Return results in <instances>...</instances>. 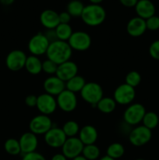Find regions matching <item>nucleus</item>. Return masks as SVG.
<instances>
[{
    "instance_id": "nucleus-25",
    "label": "nucleus",
    "mask_w": 159,
    "mask_h": 160,
    "mask_svg": "<svg viewBox=\"0 0 159 160\" xmlns=\"http://www.w3.org/2000/svg\"><path fill=\"white\" fill-rule=\"evenodd\" d=\"M58 40L68 42L70 38L73 34V31L72 27L69 23H59L55 29Z\"/></svg>"
},
{
    "instance_id": "nucleus-24",
    "label": "nucleus",
    "mask_w": 159,
    "mask_h": 160,
    "mask_svg": "<svg viewBox=\"0 0 159 160\" xmlns=\"http://www.w3.org/2000/svg\"><path fill=\"white\" fill-rule=\"evenodd\" d=\"M86 83L85 79L77 74L65 82V89L76 94V92H81Z\"/></svg>"
},
{
    "instance_id": "nucleus-29",
    "label": "nucleus",
    "mask_w": 159,
    "mask_h": 160,
    "mask_svg": "<svg viewBox=\"0 0 159 160\" xmlns=\"http://www.w3.org/2000/svg\"><path fill=\"white\" fill-rule=\"evenodd\" d=\"M100 154H101L100 148L95 144H93V145H84L81 155L87 160H97L100 157Z\"/></svg>"
},
{
    "instance_id": "nucleus-45",
    "label": "nucleus",
    "mask_w": 159,
    "mask_h": 160,
    "mask_svg": "<svg viewBox=\"0 0 159 160\" xmlns=\"http://www.w3.org/2000/svg\"><path fill=\"white\" fill-rule=\"evenodd\" d=\"M99 160H115V159H112V158L109 157V156H103V157H101V159H99Z\"/></svg>"
},
{
    "instance_id": "nucleus-17",
    "label": "nucleus",
    "mask_w": 159,
    "mask_h": 160,
    "mask_svg": "<svg viewBox=\"0 0 159 160\" xmlns=\"http://www.w3.org/2000/svg\"><path fill=\"white\" fill-rule=\"evenodd\" d=\"M19 142H20L21 153L23 155L36 152V149L38 146V139L37 135L31 131L22 134L19 139Z\"/></svg>"
},
{
    "instance_id": "nucleus-40",
    "label": "nucleus",
    "mask_w": 159,
    "mask_h": 160,
    "mask_svg": "<svg viewBox=\"0 0 159 160\" xmlns=\"http://www.w3.org/2000/svg\"><path fill=\"white\" fill-rule=\"evenodd\" d=\"M120 3L126 7H135L138 0H119Z\"/></svg>"
},
{
    "instance_id": "nucleus-16",
    "label": "nucleus",
    "mask_w": 159,
    "mask_h": 160,
    "mask_svg": "<svg viewBox=\"0 0 159 160\" xmlns=\"http://www.w3.org/2000/svg\"><path fill=\"white\" fill-rule=\"evenodd\" d=\"M78 73V67L76 62L69 60L66 62L58 65L57 71L55 75L60 78L64 82H66L69 80L73 78Z\"/></svg>"
},
{
    "instance_id": "nucleus-12",
    "label": "nucleus",
    "mask_w": 159,
    "mask_h": 160,
    "mask_svg": "<svg viewBox=\"0 0 159 160\" xmlns=\"http://www.w3.org/2000/svg\"><path fill=\"white\" fill-rule=\"evenodd\" d=\"M26 53L20 49H14L6 58V65L11 71H19L24 68L26 61Z\"/></svg>"
},
{
    "instance_id": "nucleus-36",
    "label": "nucleus",
    "mask_w": 159,
    "mask_h": 160,
    "mask_svg": "<svg viewBox=\"0 0 159 160\" xmlns=\"http://www.w3.org/2000/svg\"><path fill=\"white\" fill-rule=\"evenodd\" d=\"M22 160H46L45 156L37 152L24 154L22 158Z\"/></svg>"
},
{
    "instance_id": "nucleus-3",
    "label": "nucleus",
    "mask_w": 159,
    "mask_h": 160,
    "mask_svg": "<svg viewBox=\"0 0 159 160\" xmlns=\"http://www.w3.org/2000/svg\"><path fill=\"white\" fill-rule=\"evenodd\" d=\"M80 93L83 100L94 107L104 97L102 87L96 82H87Z\"/></svg>"
},
{
    "instance_id": "nucleus-9",
    "label": "nucleus",
    "mask_w": 159,
    "mask_h": 160,
    "mask_svg": "<svg viewBox=\"0 0 159 160\" xmlns=\"http://www.w3.org/2000/svg\"><path fill=\"white\" fill-rule=\"evenodd\" d=\"M136 97L135 88L127 84H122L115 88L113 98L117 104L130 105Z\"/></svg>"
},
{
    "instance_id": "nucleus-33",
    "label": "nucleus",
    "mask_w": 159,
    "mask_h": 160,
    "mask_svg": "<svg viewBox=\"0 0 159 160\" xmlns=\"http://www.w3.org/2000/svg\"><path fill=\"white\" fill-rule=\"evenodd\" d=\"M58 65L52 62L50 59H47L42 62V71L45 72L47 74H49L51 76L55 75L56 71H57Z\"/></svg>"
},
{
    "instance_id": "nucleus-39",
    "label": "nucleus",
    "mask_w": 159,
    "mask_h": 160,
    "mask_svg": "<svg viewBox=\"0 0 159 160\" xmlns=\"http://www.w3.org/2000/svg\"><path fill=\"white\" fill-rule=\"evenodd\" d=\"M44 34L45 35V37L47 38L49 42H55V41L58 40L57 38V36H56V33L55 29H49V30H47V31L45 33H44Z\"/></svg>"
},
{
    "instance_id": "nucleus-6",
    "label": "nucleus",
    "mask_w": 159,
    "mask_h": 160,
    "mask_svg": "<svg viewBox=\"0 0 159 160\" xmlns=\"http://www.w3.org/2000/svg\"><path fill=\"white\" fill-rule=\"evenodd\" d=\"M49 44V41L47 39L44 33L39 32L31 38L28 42L27 48L32 56L38 57L39 56L46 54Z\"/></svg>"
},
{
    "instance_id": "nucleus-43",
    "label": "nucleus",
    "mask_w": 159,
    "mask_h": 160,
    "mask_svg": "<svg viewBox=\"0 0 159 160\" xmlns=\"http://www.w3.org/2000/svg\"><path fill=\"white\" fill-rule=\"evenodd\" d=\"M90 2V4H98L100 5V3L102 2L104 0H89Z\"/></svg>"
},
{
    "instance_id": "nucleus-19",
    "label": "nucleus",
    "mask_w": 159,
    "mask_h": 160,
    "mask_svg": "<svg viewBox=\"0 0 159 160\" xmlns=\"http://www.w3.org/2000/svg\"><path fill=\"white\" fill-rule=\"evenodd\" d=\"M40 22L47 30L55 29L60 23L59 13L52 9H45L41 13Z\"/></svg>"
},
{
    "instance_id": "nucleus-2",
    "label": "nucleus",
    "mask_w": 159,
    "mask_h": 160,
    "mask_svg": "<svg viewBox=\"0 0 159 160\" xmlns=\"http://www.w3.org/2000/svg\"><path fill=\"white\" fill-rule=\"evenodd\" d=\"M80 18L87 26L98 27L105 20L106 11L101 5L89 4L84 6Z\"/></svg>"
},
{
    "instance_id": "nucleus-13",
    "label": "nucleus",
    "mask_w": 159,
    "mask_h": 160,
    "mask_svg": "<svg viewBox=\"0 0 159 160\" xmlns=\"http://www.w3.org/2000/svg\"><path fill=\"white\" fill-rule=\"evenodd\" d=\"M66 139L67 137L62 128L58 127H52L44 137L45 144L52 148H62Z\"/></svg>"
},
{
    "instance_id": "nucleus-23",
    "label": "nucleus",
    "mask_w": 159,
    "mask_h": 160,
    "mask_svg": "<svg viewBox=\"0 0 159 160\" xmlns=\"http://www.w3.org/2000/svg\"><path fill=\"white\" fill-rule=\"evenodd\" d=\"M117 103L113 98L103 97L96 105V108L101 112L104 114L112 113L116 108Z\"/></svg>"
},
{
    "instance_id": "nucleus-35",
    "label": "nucleus",
    "mask_w": 159,
    "mask_h": 160,
    "mask_svg": "<svg viewBox=\"0 0 159 160\" xmlns=\"http://www.w3.org/2000/svg\"><path fill=\"white\" fill-rule=\"evenodd\" d=\"M149 54L153 59L159 60V39L154 41L149 47Z\"/></svg>"
},
{
    "instance_id": "nucleus-5",
    "label": "nucleus",
    "mask_w": 159,
    "mask_h": 160,
    "mask_svg": "<svg viewBox=\"0 0 159 160\" xmlns=\"http://www.w3.org/2000/svg\"><path fill=\"white\" fill-rule=\"evenodd\" d=\"M152 138V131L143 125H139L129 131V141L133 146L141 147L147 145Z\"/></svg>"
},
{
    "instance_id": "nucleus-31",
    "label": "nucleus",
    "mask_w": 159,
    "mask_h": 160,
    "mask_svg": "<svg viewBox=\"0 0 159 160\" xmlns=\"http://www.w3.org/2000/svg\"><path fill=\"white\" fill-rule=\"evenodd\" d=\"M5 151L11 156H17L21 153L19 140L15 138H9L4 144Z\"/></svg>"
},
{
    "instance_id": "nucleus-8",
    "label": "nucleus",
    "mask_w": 159,
    "mask_h": 160,
    "mask_svg": "<svg viewBox=\"0 0 159 160\" xmlns=\"http://www.w3.org/2000/svg\"><path fill=\"white\" fill-rule=\"evenodd\" d=\"M52 128V121L49 116L39 114L31 119L29 123L30 131L36 135H45Z\"/></svg>"
},
{
    "instance_id": "nucleus-21",
    "label": "nucleus",
    "mask_w": 159,
    "mask_h": 160,
    "mask_svg": "<svg viewBox=\"0 0 159 160\" xmlns=\"http://www.w3.org/2000/svg\"><path fill=\"white\" fill-rule=\"evenodd\" d=\"M78 138L84 145L95 144L98 138V133L96 128L92 125H85L80 128Z\"/></svg>"
},
{
    "instance_id": "nucleus-20",
    "label": "nucleus",
    "mask_w": 159,
    "mask_h": 160,
    "mask_svg": "<svg viewBox=\"0 0 159 160\" xmlns=\"http://www.w3.org/2000/svg\"><path fill=\"white\" fill-rule=\"evenodd\" d=\"M135 11L137 17L146 20L155 15V6L151 0H138L135 6Z\"/></svg>"
},
{
    "instance_id": "nucleus-32",
    "label": "nucleus",
    "mask_w": 159,
    "mask_h": 160,
    "mask_svg": "<svg viewBox=\"0 0 159 160\" xmlns=\"http://www.w3.org/2000/svg\"><path fill=\"white\" fill-rule=\"evenodd\" d=\"M140 82H141V75L137 71L132 70L126 74V84H127L128 85L135 88L140 84Z\"/></svg>"
},
{
    "instance_id": "nucleus-10",
    "label": "nucleus",
    "mask_w": 159,
    "mask_h": 160,
    "mask_svg": "<svg viewBox=\"0 0 159 160\" xmlns=\"http://www.w3.org/2000/svg\"><path fill=\"white\" fill-rule=\"evenodd\" d=\"M57 106L65 112H73L77 106V97L76 94L65 89L56 96Z\"/></svg>"
},
{
    "instance_id": "nucleus-38",
    "label": "nucleus",
    "mask_w": 159,
    "mask_h": 160,
    "mask_svg": "<svg viewBox=\"0 0 159 160\" xmlns=\"http://www.w3.org/2000/svg\"><path fill=\"white\" fill-rule=\"evenodd\" d=\"M59 17L60 23H69L72 18L71 16H70V14H69V12H66V11H64V12L59 13Z\"/></svg>"
},
{
    "instance_id": "nucleus-37",
    "label": "nucleus",
    "mask_w": 159,
    "mask_h": 160,
    "mask_svg": "<svg viewBox=\"0 0 159 160\" xmlns=\"http://www.w3.org/2000/svg\"><path fill=\"white\" fill-rule=\"evenodd\" d=\"M37 96L34 95H29L26 97L25 98V104L30 108L36 107L37 106Z\"/></svg>"
},
{
    "instance_id": "nucleus-18",
    "label": "nucleus",
    "mask_w": 159,
    "mask_h": 160,
    "mask_svg": "<svg viewBox=\"0 0 159 160\" xmlns=\"http://www.w3.org/2000/svg\"><path fill=\"white\" fill-rule=\"evenodd\" d=\"M146 20L139 17H132L126 25V31L132 37H140L146 32Z\"/></svg>"
},
{
    "instance_id": "nucleus-28",
    "label": "nucleus",
    "mask_w": 159,
    "mask_h": 160,
    "mask_svg": "<svg viewBox=\"0 0 159 160\" xmlns=\"http://www.w3.org/2000/svg\"><path fill=\"white\" fill-rule=\"evenodd\" d=\"M142 123L144 127H146L148 129L151 130L156 128L159 123V117L156 112L150 111L146 112L144 117H143Z\"/></svg>"
},
{
    "instance_id": "nucleus-15",
    "label": "nucleus",
    "mask_w": 159,
    "mask_h": 160,
    "mask_svg": "<svg viewBox=\"0 0 159 160\" xmlns=\"http://www.w3.org/2000/svg\"><path fill=\"white\" fill-rule=\"evenodd\" d=\"M43 87L45 93L49 94L52 96H58L65 89V82L58 78L56 75H52L45 80Z\"/></svg>"
},
{
    "instance_id": "nucleus-1",
    "label": "nucleus",
    "mask_w": 159,
    "mask_h": 160,
    "mask_svg": "<svg viewBox=\"0 0 159 160\" xmlns=\"http://www.w3.org/2000/svg\"><path fill=\"white\" fill-rule=\"evenodd\" d=\"M73 49L67 42L56 40L49 44L47 50V58L57 65L70 60Z\"/></svg>"
},
{
    "instance_id": "nucleus-46",
    "label": "nucleus",
    "mask_w": 159,
    "mask_h": 160,
    "mask_svg": "<svg viewBox=\"0 0 159 160\" xmlns=\"http://www.w3.org/2000/svg\"><path fill=\"white\" fill-rule=\"evenodd\" d=\"M134 160H146V159H136Z\"/></svg>"
},
{
    "instance_id": "nucleus-27",
    "label": "nucleus",
    "mask_w": 159,
    "mask_h": 160,
    "mask_svg": "<svg viewBox=\"0 0 159 160\" xmlns=\"http://www.w3.org/2000/svg\"><path fill=\"white\" fill-rule=\"evenodd\" d=\"M84 5L80 0H72L67 4L66 12L72 17H80L84 9Z\"/></svg>"
},
{
    "instance_id": "nucleus-42",
    "label": "nucleus",
    "mask_w": 159,
    "mask_h": 160,
    "mask_svg": "<svg viewBox=\"0 0 159 160\" xmlns=\"http://www.w3.org/2000/svg\"><path fill=\"white\" fill-rule=\"evenodd\" d=\"M15 0H0V3L3 6H10L14 2Z\"/></svg>"
},
{
    "instance_id": "nucleus-14",
    "label": "nucleus",
    "mask_w": 159,
    "mask_h": 160,
    "mask_svg": "<svg viewBox=\"0 0 159 160\" xmlns=\"http://www.w3.org/2000/svg\"><path fill=\"white\" fill-rule=\"evenodd\" d=\"M37 109L41 114L49 116L54 113L57 109L56 98L52 95L47 93H43L37 96Z\"/></svg>"
},
{
    "instance_id": "nucleus-22",
    "label": "nucleus",
    "mask_w": 159,
    "mask_h": 160,
    "mask_svg": "<svg viewBox=\"0 0 159 160\" xmlns=\"http://www.w3.org/2000/svg\"><path fill=\"white\" fill-rule=\"evenodd\" d=\"M24 68L32 75H37L42 71V62L37 56H30L26 58Z\"/></svg>"
},
{
    "instance_id": "nucleus-34",
    "label": "nucleus",
    "mask_w": 159,
    "mask_h": 160,
    "mask_svg": "<svg viewBox=\"0 0 159 160\" xmlns=\"http://www.w3.org/2000/svg\"><path fill=\"white\" fill-rule=\"evenodd\" d=\"M147 30L155 31L159 29V17L154 15L146 20Z\"/></svg>"
},
{
    "instance_id": "nucleus-26",
    "label": "nucleus",
    "mask_w": 159,
    "mask_h": 160,
    "mask_svg": "<svg viewBox=\"0 0 159 160\" xmlns=\"http://www.w3.org/2000/svg\"><path fill=\"white\" fill-rule=\"evenodd\" d=\"M125 153V148L119 142H114L108 145L106 151V156L117 160L123 156Z\"/></svg>"
},
{
    "instance_id": "nucleus-11",
    "label": "nucleus",
    "mask_w": 159,
    "mask_h": 160,
    "mask_svg": "<svg viewBox=\"0 0 159 160\" xmlns=\"http://www.w3.org/2000/svg\"><path fill=\"white\" fill-rule=\"evenodd\" d=\"M84 145L78 137L67 138L62 146V153L68 159H73L82 154Z\"/></svg>"
},
{
    "instance_id": "nucleus-4",
    "label": "nucleus",
    "mask_w": 159,
    "mask_h": 160,
    "mask_svg": "<svg viewBox=\"0 0 159 160\" xmlns=\"http://www.w3.org/2000/svg\"><path fill=\"white\" fill-rule=\"evenodd\" d=\"M146 112L145 107L140 103L130 104L123 113V120L129 126H137L139 123H142Z\"/></svg>"
},
{
    "instance_id": "nucleus-41",
    "label": "nucleus",
    "mask_w": 159,
    "mask_h": 160,
    "mask_svg": "<svg viewBox=\"0 0 159 160\" xmlns=\"http://www.w3.org/2000/svg\"><path fill=\"white\" fill-rule=\"evenodd\" d=\"M51 160H68V159L62 153H57L51 157Z\"/></svg>"
},
{
    "instance_id": "nucleus-30",
    "label": "nucleus",
    "mask_w": 159,
    "mask_h": 160,
    "mask_svg": "<svg viewBox=\"0 0 159 160\" xmlns=\"http://www.w3.org/2000/svg\"><path fill=\"white\" fill-rule=\"evenodd\" d=\"M62 129L67 138H73L76 137L79 134L80 128L77 122L74 120H69L64 123Z\"/></svg>"
},
{
    "instance_id": "nucleus-44",
    "label": "nucleus",
    "mask_w": 159,
    "mask_h": 160,
    "mask_svg": "<svg viewBox=\"0 0 159 160\" xmlns=\"http://www.w3.org/2000/svg\"><path fill=\"white\" fill-rule=\"evenodd\" d=\"M71 160H87V159H86V158L84 157V156H83L82 155H80V156H77V157L74 158V159H71Z\"/></svg>"
},
{
    "instance_id": "nucleus-7",
    "label": "nucleus",
    "mask_w": 159,
    "mask_h": 160,
    "mask_svg": "<svg viewBox=\"0 0 159 160\" xmlns=\"http://www.w3.org/2000/svg\"><path fill=\"white\" fill-rule=\"evenodd\" d=\"M68 44L74 51L84 52L89 49L91 45V38L85 31H73V34L68 40Z\"/></svg>"
}]
</instances>
